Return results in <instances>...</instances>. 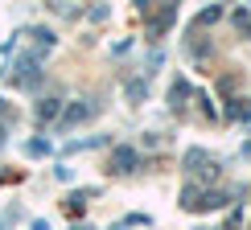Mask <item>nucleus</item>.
Returning <instances> with one entry per match:
<instances>
[{
  "mask_svg": "<svg viewBox=\"0 0 251 230\" xmlns=\"http://www.w3.org/2000/svg\"><path fill=\"white\" fill-rule=\"evenodd\" d=\"M111 161H116V169H132V164H136V152H132V148H116Z\"/></svg>",
  "mask_w": 251,
  "mask_h": 230,
  "instance_id": "obj_1",
  "label": "nucleus"
},
{
  "mask_svg": "<svg viewBox=\"0 0 251 230\" xmlns=\"http://www.w3.org/2000/svg\"><path fill=\"white\" fill-rule=\"evenodd\" d=\"M37 115H41V119H54V115H58V103H54V99H46V103L37 107Z\"/></svg>",
  "mask_w": 251,
  "mask_h": 230,
  "instance_id": "obj_2",
  "label": "nucleus"
},
{
  "mask_svg": "<svg viewBox=\"0 0 251 230\" xmlns=\"http://www.w3.org/2000/svg\"><path fill=\"white\" fill-rule=\"evenodd\" d=\"M87 115H95V107H70V111H66V119L75 123V119H87Z\"/></svg>",
  "mask_w": 251,
  "mask_h": 230,
  "instance_id": "obj_3",
  "label": "nucleus"
}]
</instances>
